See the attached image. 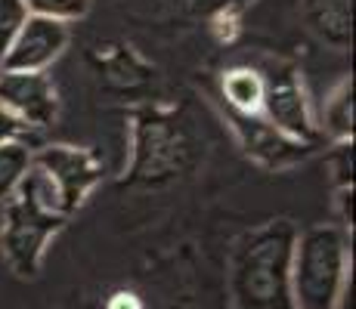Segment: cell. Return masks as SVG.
Listing matches in <instances>:
<instances>
[{
  "label": "cell",
  "instance_id": "1",
  "mask_svg": "<svg viewBox=\"0 0 356 309\" xmlns=\"http://www.w3.org/2000/svg\"><path fill=\"white\" fill-rule=\"evenodd\" d=\"M63 208H59L56 189L50 185L40 170H29L16 192L3 201L0 217V251L6 263L19 276H34L40 266V253L53 232L63 226Z\"/></svg>",
  "mask_w": 356,
  "mask_h": 309
},
{
  "label": "cell",
  "instance_id": "2",
  "mask_svg": "<svg viewBox=\"0 0 356 309\" xmlns=\"http://www.w3.org/2000/svg\"><path fill=\"white\" fill-rule=\"evenodd\" d=\"M350 294V253L338 226H313L291 247L294 309H341Z\"/></svg>",
  "mask_w": 356,
  "mask_h": 309
},
{
  "label": "cell",
  "instance_id": "3",
  "mask_svg": "<svg viewBox=\"0 0 356 309\" xmlns=\"http://www.w3.org/2000/svg\"><path fill=\"white\" fill-rule=\"evenodd\" d=\"M232 297L238 309H294L291 244L285 232L245 238L232 266Z\"/></svg>",
  "mask_w": 356,
  "mask_h": 309
},
{
  "label": "cell",
  "instance_id": "4",
  "mask_svg": "<svg viewBox=\"0 0 356 309\" xmlns=\"http://www.w3.org/2000/svg\"><path fill=\"white\" fill-rule=\"evenodd\" d=\"M260 112L266 115V124L289 136L294 142L316 140V124L310 115V102L304 96L298 74L294 72H273L264 78V106Z\"/></svg>",
  "mask_w": 356,
  "mask_h": 309
},
{
  "label": "cell",
  "instance_id": "5",
  "mask_svg": "<svg viewBox=\"0 0 356 309\" xmlns=\"http://www.w3.org/2000/svg\"><path fill=\"white\" fill-rule=\"evenodd\" d=\"M31 167L40 170V174L50 180L53 189H56L63 214L78 208L87 192L93 189V183L99 180V170H97V164H93V158L87 152H81V149H72V146L40 149L38 155H31Z\"/></svg>",
  "mask_w": 356,
  "mask_h": 309
},
{
  "label": "cell",
  "instance_id": "6",
  "mask_svg": "<svg viewBox=\"0 0 356 309\" xmlns=\"http://www.w3.org/2000/svg\"><path fill=\"white\" fill-rule=\"evenodd\" d=\"M0 108L16 115L25 127H50L56 121V87L40 72H0Z\"/></svg>",
  "mask_w": 356,
  "mask_h": 309
},
{
  "label": "cell",
  "instance_id": "7",
  "mask_svg": "<svg viewBox=\"0 0 356 309\" xmlns=\"http://www.w3.org/2000/svg\"><path fill=\"white\" fill-rule=\"evenodd\" d=\"M68 47V25L53 19L29 16L19 37L13 40L10 53L0 62V72H40L53 65Z\"/></svg>",
  "mask_w": 356,
  "mask_h": 309
},
{
  "label": "cell",
  "instance_id": "8",
  "mask_svg": "<svg viewBox=\"0 0 356 309\" xmlns=\"http://www.w3.org/2000/svg\"><path fill=\"white\" fill-rule=\"evenodd\" d=\"M223 96H227L232 115H260L264 74L254 72V68H232L223 78Z\"/></svg>",
  "mask_w": 356,
  "mask_h": 309
},
{
  "label": "cell",
  "instance_id": "9",
  "mask_svg": "<svg viewBox=\"0 0 356 309\" xmlns=\"http://www.w3.org/2000/svg\"><path fill=\"white\" fill-rule=\"evenodd\" d=\"M323 127L328 136L347 142L353 136V84L341 81V87L325 99L323 106Z\"/></svg>",
  "mask_w": 356,
  "mask_h": 309
},
{
  "label": "cell",
  "instance_id": "10",
  "mask_svg": "<svg viewBox=\"0 0 356 309\" xmlns=\"http://www.w3.org/2000/svg\"><path fill=\"white\" fill-rule=\"evenodd\" d=\"M31 149L22 140L16 142H3L0 146V204L22 185V180L31 170Z\"/></svg>",
  "mask_w": 356,
  "mask_h": 309
},
{
  "label": "cell",
  "instance_id": "11",
  "mask_svg": "<svg viewBox=\"0 0 356 309\" xmlns=\"http://www.w3.org/2000/svg\"><path fill=\"white\" fill-rule=\"evenodd\" d=\"M29 16H40V19H53V22H74L87 12L90 0H22Z\"/></svg>",
  "mask_w": 356,
  "mask_h": 309
},
{
  "label": "cell",
  "instance_id": "12",
  "mask_svg": "<svg viewBox=\"0 0 356 309\" xmlns=\"http://www.w3.org/2000/svg\"><path fill=\"white\" fill-rule=\"evenodd\" d=\"M25 22H29V10L22 0H0V62L10 53L13 40L19 37Z\"/></svg>",
  "mask_w": 356,
  "mask_h": 309
},
{
  "label": "cell",
  "instance_id": "13",
  "mask_svg": "<svg viewBox=\"0 0 356 309\" xmlns=\"http://www.w3.org/2000/svg\"><path fill=\"white\" fill-rule=\"evenodd\" d=\"M25 133H29V127H25V124L19 121L16 115H10L6 108H0V146H3V142L22 140Z\"/></svg>",
  "mask_w": 356,
  "mask_h": 309
}]
</instances>
